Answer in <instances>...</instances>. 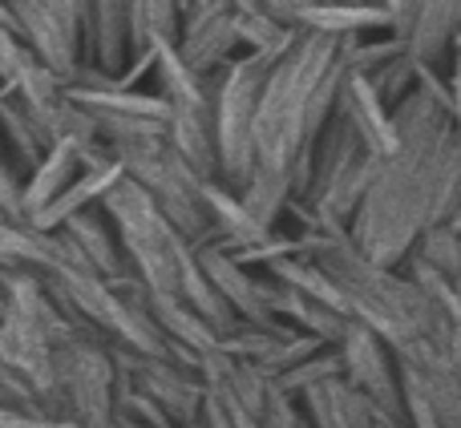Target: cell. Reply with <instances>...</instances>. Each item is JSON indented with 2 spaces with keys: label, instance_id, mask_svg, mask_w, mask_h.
<instances>
[{
  "label": "cell",
  "instance_id": "obj_3",
  "mask_svg": "<svg viewBox=\"0 0 461 428\" xmlns=\"http://www.w3.org/2000/svg\"><path fill=\"white\" fill-rule=\"evenodd\" d=\"M449 110H454V126L461 134V49L454 53V73H449Z\"/></svg>",
  "mask_w": 461,
  "mask_h": 428
},
{
  "label": "cell",
  "instance_id": "obj_1",
  "mask_svg": "<svg viewBox=\"0 0 461 428\" xmlns=\"http://www.w3.org/2000/svg\"><path fill=\"white\" fill-rule=\"evenodd\" d=\"M336 348H340V360H344V380H348L352 388L365 392V397L376 405V413L405 421L397 352H393L368 324H360V319H352L344 340L336 343Z\"/></svg>",
  "mask_w": 461,
  "mask_h": 428
},
{
  "label": "cell",
  "instance_id": "obj_2",
  "mask_svg": "<svg viewBox=\"0 0 461 428\" xmlns=\"http://www.w3.org/2000/svg\"><path fill=\"white\" fill-rule=\"evenodd\" d=\"M461 32V0H413L405 29V49L421 69L454 61V40Z\"/></svg>",
  "mask_w": 461,
  "mask_h": 428
}]
</instances>
